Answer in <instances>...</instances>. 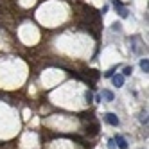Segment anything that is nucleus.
I'll return each mask as SVG.
<instances>
[{
	"label": "nucleus",
	"instance_id": "nucleus-1",
	"mask_svg": "<svg viewBox=\"0 0 149 149\" xmlns=\"http://www.w3.org/2000/svg\"><path fill=\"white\" fill-rule=\"evenodd\" d=\"M84 11H86V18H88V22H99V11H95L93 7H86Z\"/></svg>",
	"mask_w": 149,
	"mask_h": 149
},
{
	"label": "nucleus",
	"instance_id": "nucleus-2",
	"mask_svg": "<svg viewBox=\"0 0 149 149\" xmlns=\"http://www.w3.org/2000/svg\"><path fill=\"white\" fill-rule=\"evenodd\" d=\"M104 119H106V122H108L110 126H119V122H120V120H119V117H117L115 113H106V115H104Z\"/></svg>",
	"mask_w": 149,
	"mask_h": 149
},
{
	"label": "nucleus",
	"instance_id": "nucleus-3",
	"mask_svg": "<svg viewBox=\"0 0 149 149\" xmlns=\"http://www.w3.org/2000/svg\"><path fill=\"white\" fill-rule=\"evenodd\" d=\"M111 2H113V7H115V9H119V15H120L122 18H126V16H127V11H126V7L122 6V2H119V0H111Z\"/></svg>",
	"mask_w": 149,
	"mask_h": 149
},
{
	"label": "nucleus",
	"instance_id": "nucleus-4",
	"mask_svg": "<svg viewBox=\"0 0 149 149\" xmlns=\"http://www.w3.org/2000/svg\"><path fill=\"white\" fill-rule=\"evenodd\" d=\"M113 140H115V144H117V147H119V149H127V142H126V138H124V136L117 135Z\"/></svg>",
	"mask_w": 149,
	"mask_h": 149
},
{
	"label": "nucleus",
	"instance_id": "nucleus-5",
	"mask_svg": "<svg viewBox=\"0 0 149 149\" xmlns=\"http://www.w3.org/2000/svg\"><path fill=\"white\" fill-rule=\"evenodd\" d=\"M111 81H113V84L117 88L119 86H124V76L122 74H117V76H111Z\"/></svg>",
	"mask_w": 149,
	"mask_h": 149
},
{
	"label": "nucleus",
	"instance_id": "nucleus-6",
	"mask_svg": "<svg viewBox=\"0 0 149 149\" xmlns=\"http://www.w3.org/2000/svg\"><path fill=\"white\" fill-rule=\"evenodd\" d=\"M101 97H104L106 101H113V92H110V90H102Z\"/></svg>",
	"mask_w": 149,
	"mask_h": 149
},
{
	"label": "nucleus",
	"instance_id": "nucleus-7",
	"mask_svg": "<svg viewBox=\"0 0 149 149\" xmlns=\"http://www.w3.org/2000/svg\"><path fill=\"white\" fill-rule=\"evenodd\" d=\"M86 131H88L90 135H95V133H97V131H99V126H97V124H95V122H93V124H92L90 127H86Z\"/></svg>",
	"mask_w": 149,
	"mask_h": 149
},
{
	"label": "nucleus",
	"instance_id": "nucleus-8",
	"mask_svg": "<svg viewBox=\"0 0 149 149\" xmlns=\"http://www.w3.org/2000/svg\"><path fill=\"white\" fill-rule=\"evenodd\" d=\"M140 68H142L144 72L149 70V61H147V58H146V59H140Z\"/></svg>",
	"mask_w": 149,
	"mask_h": 149
},
{
	"label": "nucleus",
	"instance_id": "nucleus-9",
	"mask_svg": "<svg viewBox=\"0 0 149 149\" xmlns=\"http://www.w3.org/2000/svg\"><path fill=\"white\" fill-rule=\"evenodd\" d=\"M131 72H133V68H131V67H124L122 76H131Z\"/></svg>",
	"mask_w": 149,
	"mask_h": 149
},
{
	"label": "nucleus",
	"instance_id": "nucleus-10",
	"mask_svg": "<svg viewBox=\"0 0 149 149\" xmlns=\"http://www.w3.org/2000/svg\"><path fill=\"white\" fill-rule=\"evenodd\" d=\"M115 147H117L115 140H113V138H110V140H108V149H115Z\"/></svg>",
	"mask_w": 149,
	"mask_h": 149
},
{
	"label": "nucleus",
	"instance_id": "nucleus-11",
	"mask_svg": "<svg viewBox=\"0 0 149 149\" xmlns=\"http://www.w3.org/2000/svg\"><path fill=\"white\" fill-rule=\"evenodd\" d=\"M84 99H86L88 102H92V99H93V95H92L90 92H86V93H84Z\"/></svg>",
	"mask_w": 149,
	"mask_h": 149
},
{
	"label": "nucleus",
	"instance_id": "nucleus-12",
	"mask_svg": "<svg viewBox=\"0 0 149 149\" xmlns=\"http://www.w3.org/2000/svg\"><path fill=\"white\" fill-rule=\"evenodd\" d=\"M113 72H115V68H110L108 72H106V74H104V76H106V77H111V76H113Z\"/></svg>",
	"mask_w": 149,
	"mask_h": 149
},
{
	"label": "nucleus",
	"instance_id": "nucleus-13",
	"mask_svg": "<svg viewBox=\"0 0 149 149\" xmlns=\"http://www.w3.org/2000/svg\"><path fill=\"white\" fill-rule=\"evenodd\" d=\"M113 31H120V24L115 22V24H113Z\"/></svg>",
	"mask_w": 149,
	"mask_h": 149
}]
</instances>
